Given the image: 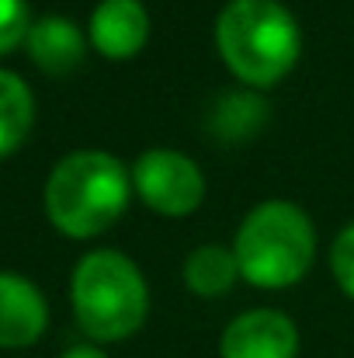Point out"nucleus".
<instances>
[{
  "label": "nucleus",
  "instance_id": "obj_1",
  "mask_svg": "<svg viewBox=\"0 0 354 358\" xmlns=\"http://www.w3.org/2000/svg\"><path fill=\"white\" fill-rule=\"evenodd\" d=\"M132 171L105 150L66 153L45 181V213L49 223L73 240H91L105 234L128 206Z\"/></svg>",
  "mask_w": 354,
  "mask_h": 358
},
{
  "label": "nucleus",
  "instance_id": "obj_2",
  "mask_svg": "<svg viewBox=\"0 0 354 358\" xmlns=\"http://www.w3.org/2000/svg\"><path fill=\"white\" fill-rule=\"evenodd\" d=\"M216 45L236 80L274 87L302 52V31L278 0H230L216 21Z\"/></svg>",
  "mask_w": 354,
  "mask_h": 358
},
{
  "label": "nucleus",
  "instance_id": "obj_3",
  "mask_svg": "<svg viewBox=\"0 0 354 358\" xmlns=\"http://www.w3.org/2000/svg\"><path fill=\"white\" fill-rule=\"evenodd\" d=\"M233 254L239 261V278L250 285L288 289L309 271L316 257V230L295 202L271 199L246 213Z\"/></svg>",
  "mask_w": 354,
  "mask_h": 358
},
{
  "label": "nucleus",
  "instance_id": "obj_4",
  "mask_svg": "<svg viewBox=\"0 0 354 358\" xmlns=\"http://www.w3.org/2000/svg\"><path fill=\"white\" fill-rule=\"evenodd\" d=\"M73 317L91 341H125L149 313L142 271L121 250H94L80 257L70 282Z\"/></svg>",
  "mask_w": 354,
  "mask_h": 358
},
{
  "label": "nucleus",
  "instance_id": "obj_5",
  "mask_svg": "<svg viewBox=\"0 0 354 358\" xmlns=\"http://www.w3.org/2000/svg\"><path fill=\"white\" fill-rule=\"evenodd\" d=\"M132 185L146 209L160 216H188L205 199V178L198 164L177 150H146L132 167Z\"/></svg>",
  "mask_w": 354,
  "mask_h": 358
},
{
  "label": "nucleus",
  "instance_id": "obj_6",
  "mask_svg": "<svg viewBox=\"0 0 354 358\" xmlns=\"http://www.w3.org/2000/svg\"><path fill=\"white\" fill-rule=\"evenodd\" d=\"M223 358H295L299 355V331L278 310H250L239 313L223 331L219 341Z\"/></svg>",
  "mask_w": 354,
  "mask_h": 358
},
{
  "label": "nucleus",
  "instance_id": "obj_7",
  "mask_svg": "<svg viewBox=\"0 0 354 358\" xmlns=\"http://www.w3.org/2000/svg\"><path fill=\"white\" fill-rule=\"evenodd\" d=\"M49 306L35 282L0 271V348H28L45 334Z\"/></svg>",
  "mask_w": 354,
  "mask_h": 358
},
{
  "label": "nucleus",
  "instance_id": "obj_8",
  "mask_svg": "<svg viewBox=\"0 0 354 358\" xmlns=\"http://www.w3.org/2000/svg\"><path fill=\"white\" fill-rule=\"evenodd\" d=\"M149 38V17L139 0H101L91 14V42L108 59H132Z\"/></svg>",
  "mask_w": 354,
  "mask_h": 358
},
{
  "label": "nucleus",
  "instance_id": "obj_9",
  "mask_svg": "<svg viewBox=\"0 0 354 358\" xmlns=\"http://www.w3.org/2000/svg\"><path fill=\"white\" fill-rule=\"evenodd\" d=\"M24 49L31 56V63L52 77H63V73H73L80 63H84V52H87V42L80 35V28L66 17H38L31 28H28V38H24Z\"/></svg>",
  "mask_w": 354,
  "mask_h": 358
},
{
  "label": "nucleus",
  "instance_id": "obj_10",
  "mask_svg": "<svg viewBox=\"0 0 354 358\" xmlns=\"http://www.w3.org/2000/svg\"><path fill=\"white\" fill-rule=\"evenodd\" d=\"M239 278V261L230 247H219V243H205V247H195L184 261V282L195 296H223L230 292Z\"/></svg>",
  "mask_w": 354,
  "mask_h": 358
},
{
  "label": "nucleus",
  "instance_id": "obj_11",
  "mask_svg": "<svg viewBox=\"0 0 354 358\" xmlns=\"http://www.w3.org/2000/svg\"><path fill=\"white\" fill-rule=\"evenodd\" d=\"M31 122H35V98L28 84L17 73L0 70V157L14 153L28 139Z\"/></svg>",
  "mask_w": 354,
  "mask_h": 358
},
{
  "label": "nucleus",
  "instance_id": "obj_12",
  "mask_svg": "<svg viewBox=\"0 0 354 358\" xmlns=\"http://www.w3.org/2000/svg\"><path fill=\"white\" fill-rule=\"evenodd\" d=\"M264 115H267V108H264V101H260L257 94L236 91V94H226V98L219 101V112H216L212 129H216V136L236 143V139L253 136V132L260 129Z\"/></svg>",
  "mask_w": 354,
  "mask_h": 358
},
{
  "label": "nucleus",
  "instance_id": "obj_13",
  "mask_svg": "<svg viewBox=\"0 0 354 358\" xmlns=\"http://www.w3.org/2000/svg\"><path fill=\"white\" fill-rule=\"evenodd\" d=\"M28 28H31L28 3L24 0H0V56L17 49L28 38Z\"/></svg>",
  "mask_w": 354,
  "mask_h": 358
},
{
  "label": "nucleus",
  "instance_id": "obj_14",
  "mask_svg": "<svg viewBox=\"0 0 354 358\" xmlns=\"http://www.w3.org/2000/svg\"><path fill=\"white\" fill-rule=\"evenodd\" d=\"M330 268H334L337 285L354 299V223L344 227L337 234V240H334V247H330Z\"/></svg>",
  "mask_w": 354,
  "mask_h": 358
},
{
  "label": "nucleus",
  "instance_id": "obj_15",
  "mask_svg": "<svg viewBox=\"0 0 354 358\" xmlns=\"http://www.w3.org/2000/svg\"><path fill=\"white\" fill-rule=\"evenodd\" d=\"M59 358H108L98 345H77V348H70V352H63Z\"/></svg>",
  "mask_w": 354,
  "mask_h": 358
}]
</instances>
